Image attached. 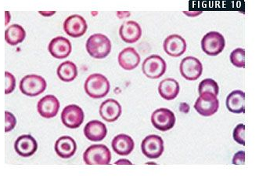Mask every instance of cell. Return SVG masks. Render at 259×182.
Returning a JSON list of instances; mask_svg holds the SVG:
<instances>
[{"instance_id":"cell-1","label":"cell","mask_w":259,"mask_h":182,"mask_svg":"<svg viewBox=\"0 0 259 182\" xmlns=\"http://www.w3.org/2000/svg\"><path fill=\"white\" fill-rule=\"evenodd\" d=\"M111 42L107 35L103 34L92 35L85 44L87 52L96 59H104L111 51Z\"/></svg>"},{"instance_id":"cell-2","label":"cell","mask_w":259,"mask_h":182,"mask_svg":"<svg viewBox=\"0 0 259 182\" xmlns=\"http://www.w3.org/2000/svg\"><path fill=\"white\" fill-rule=\"evenodd\" d=\"M85 93L92 98H102L108 94L110 91L109 81L104 75L95 73L87 79L84 85Z\"/></svg>"},{"instance_id":"cell-3","label":"cell","mask_w":259,"mask_h":182,"mask_svg":"<svg viewBox=\"0 0 259 182\" xmlns=\"http://www.w3.org/2000/svg\"><path fill=\"white\" fill-rule=\"evenodd\" d=\"M83 160L87 165H108L111 160V151L104 144H94L85 150Z\"/></svg>"},{"instance_id":"cell-4","label":"cell","mask_w":259,"mask_h":182,"mask_svg":"<svg viewBox=\"0 0 259 182\" xmlns=\"http://www.w3.org/2000/svg\"><path fill=\"white\" fill-rule=\"evenodd\" d=\"M226 47V40L218 31L207 32L201 40V48L207 55H219L223 52Z\"/></svg>"},{"instance_id":"cell-5","label":"cell","mask_w":259,"mask_h":182,"mask_svg":"<svg viewBox=\"0 0 259 182\" xmlns=\"http://www.w3.org/2000/svg\"><path fill=\"white\" fill-rule=\"evenodd\" d=\"M166 68L167 64L165 61L157 54L147 57L142 64V71L144 75L151 80L161 78L165 73Z\"/></svg>"},{"instance_id":"cell-6","label":"cell","mask_w":259,"mask_h":182,"mask_svg":"<svg viewBox=\"0 0 259 182\" xmlns=\"http://www.w3.org/2000/svg\"><path fill=\"white\" fill-rule=\"evenodd\" d=\"M47 82L38 75H28L20 83V90L24 95L36 97L42 94L47 89Z\"/></svg>"},{"instance_id":"cell-7","label":"cell","mask_w":259,"mask_h":182,"mask_svg":"<svg viewBox=\"0 0 259 182\" xmlns=\"http://www.w3.org/2000/svg\"><path fill=\"white\" fill-rule=\"evenodd\" d=\"M220 101L211 93L206 92L200 94L194 104L196 111L202 117H211L218 112Z\"/></svg>"},{"instance_id":"cell-8","label":"cell","mask_w":259,"mask_h":182,"mask_svg":"<svg viewBox=\"0 0 259 182\" xmlns=\"http://www.w3.org/2000/svg\"><path fill=\"white\" fill-rule=\"evenodd\" d=\"M176 116L174 113L168 108L161 107L155 110L151 116V123L153 126L160 131H168L176 125Z\"/></svg>"},{"instance_id":"cell-9","label":"cell","mask_w":259,"mask_h":182,"mask_svg":"<svg viewBox=\"0 0 259 182\" xmlns=\"http://www.w3.org/2000/svg\"><path fill=\"white\" fill-rule=\"evenodd\" d=\"M141 150L143 154L148 159L159 158L164 153V140L155 134L147 136L142 141Z\"/></svg>"},{"instance_id":"cell-10","label":"cell","mask_w":259,"mask_h":182,"mask_svg":"<svg viewBox=\"0 0 259 182\" xmlns=\"http://www.w3.org/2000/svg\"><path fill=\"white\" fill-rule=\"evenodd\" d=\"M180 71L183 78L189 81H194L202 75V64L197 57L189 56L182 60Z\"/></svg>"},{"instance_id":"cell-11","label":"cell","mask_w":259,"mask_h":182,"mask_svg":"<svg viewBox=\"0 0 259 182\" xmlns=\"http://www.w3.org/2000/svg\"><path fill=\"white\" fill-rule=\"evenodd\" d=\"M84 113L81 107L76 104L66 106L61 113L63 124L69 129H77L84 121Z\"/></svg>"},{"instance_id":"cell-12","label":"cell","mask_w":259,"mask_h":182,"mask_svg":"<svg viewBox=\"0 0 259 182\" xmlns=\"http://www.w3.org/2000/svg\"><path fill=\"white\" fill-rule=\"evenodd\" d=\"M88 25L85 18L78 14L70 16L64 21V30L72 38H79L85 35Z\"/></svg>"},{"instance_id":"cell-13","label":"cell","mask_w":259,"mask_h":182,"mask_svg":"<svg viewBox=\"0 0 259 182\" xmlns=\"http://www.w3.org/2000/svg\"><path fill=\"white\" fill-rule=\"evenodd\" d=\"M48 51L57 59H64L71 54L72 51L69 40L63 37H57L50 41Z\"/></svg>"},{"instance_id":"cell-14","label":"cell","mask_w":259,"mask_h":182,"mask_svg":"<svg viewBox=\"0 0 259 182\" xmlns=\"http://www.w3.org/2000/svg\"><path fill=\"white\" fill-rule=\"evenodd\" d=\"M187 42L180 35H169L164 40L163 48L164 52L172 57H179L187 51Z\"/></svg>"},{"instance_id":"cell-15","label":"cell","mask_w":259,"mask_h":182,"mask_svg":"<svg viewBox=\"0 0 259 182\" xmlns=\"http://www.w3.org/2000/svg\"><path fill=\"white\" fill-rule=\"evenodd\" d=\"M60 108L58 99L54 95H47L40 100L37 105L38 113L46 119L54 118L57 116Z\"/></svg>"},{"instance_id":"cell-16","label":"cell","mask_w":259,"mask_h":182,"mask_svg":"<svg viewBox=\"0 0 259 182\" xmlns=\"http://www.w3.org/2000/svg\"><path fill=\"white\" fill-rule=\"evenodd\" d=\"M16 153L22 157H30L36 153L38 143L34 137L29 134L21 135L14 143Z\"/></svg>"},{"instance_id":"cell-17","label":"cell","mask_w":259,"mask_h":182,"mask_svg":"<svg viewBox=\"0 0 259 182\" xmlns=\"http://www.w3.org/2000/svg\"><path fill=\"white\" fill-rule=\"evenodd\" d=\"M119 35L121 40L127 44H135L141 38L142 28L138 23L128 21L120 27Z\"/></svg>"},{"instance_id":"cell-18","label":"cell","mask_w":259,"mask_h":182,"mask_svg":"<svg viewBox=\"0 0 259 182\" xmlns=\"http://www.w3.org/2000/svg\"><path fill=\"white\" fill-rule=\"evenodd\" d=\"M121 112L122 110L121 104L114 99H108L104 101L100 107V117L108 123H113L118 120L121 117Z\"/></svg>"},{"instance_id":"cell-19","label":"cell","mask_w":259,"mask_h":182,"mask_svg":"<svg viewBox=\"0 0 259 182\" xmlns=\"http://www.w3.org/2000/svg\"><path fill=\"white\" fill-rule=\"evenodd\" d=\"M141 58L133 47H127L120 52L118 55V63L123 69L130 71L135 69L140 64Z\"/></svg>"},{"instance_id":"cell-20","label":"cell","mask_w":259,"mask_h":182,"mask_svg":"<svg viewBox=\"0 0 259 182\" xmlns=\"http://www.w3.org/2000/svg\"><path fill=\"white\" fill-rule=\"evenodd\" d=\"M107 134V127L99 120L89 122L84 128V134L90 141H101L105 138Z\"/></svg>"},{"instance_id":"cell-21","label":"cell","mask_w":259,"mask_h":182,"mask_svg":"<svg viewBox=\"0 0 259 182\" xmlns=\"http://www.w3.org/2000/svg\"><path fill=\"white\" fill-rule=\"evenodd\" d=\"M54 148L56 153L61 158L69 159L76 153L77 144L72 137L63 136L56 141Z\"/></svg>"},{"instance_id":"cell-22","label":"cell","mask_w":259,"mask_h":182,"mask_svg":"<svg viewBox=\"0 0 259 182\" xmlns=\"http://www.w3.org/2000/svg\"><path fill=\"white\" fill-rule=\"evenodd\" d=\"M114 153L120 156H128L134 150L135 143L130 136L127 134H118L113 139L111 143Z\"/></svg>"},{"instance_id":"cell-23","label":"cell","mask_w":259,"mask_h":182,"mask_svg":"<svg viewBox=\"0 0 259 182\" xmlns=\"http://www.w3.org/2000/svg\"><path fill=\"white\" fill-rule=\"evenodd\" d=\"M227 110L230 113L240 114L245 112V94L241 90L232 91L227 98Z\"/></svg>"},{"instance_id":"cell-24","label":"cell","mask_w":259,"mask_h":182,"mask_svg":"<svg viewBox=\"0 0 259 182\" xmlns=\"http://www.w3.org/2000/svg\"><path fill=\"white\" fill-rule=\"evenodd\" d=\"M180 84L172 78L163 80L158 86V92L164 100L172 101L177 98L180 93Z\"/></svg>"},{"instance_id":"cell-25","label":"cell","mask_w":259,"mask_h":182,"mask_svg":"<svg viewBox=\"0 0 259 182\" xmlns=\"http://www.w3.org/2000/svg\"><path fill=\"white\" fill-rule=\"evenodd\" d=\"M26 37V32L22 26L18 24L11 25L5 31V40L7 44L16 46L21 44Z\"/></svg>"},{"instance_id":"cell-26","label":"cell","mask_w":259,"mask_h":182,"mask_svg":"<svg viewBox=\"0 0 259 182\" xmlns=\"http://www.w3.org/2000/svg\"><path fill=\"white\" fill-rule=\"evenodd\" d=\"M57 73L60 80L68 83L75 80L78 77V68L72 61H67L60 64Z\"/></svg>"},{"instance_id":"cell-27","label":"cell","mask_w":259,"mask_h":182,"mask_svg":"<svg viewBox=\"0 0 259 182\" xmlns=\"http://www.w3.org/2000/svg\"><path fill=\"white\" fill-rule=\"evenodd\" d=\"M206 92L211 93L216 97L219 95L220 87H219L218 84L212 79H206V80L200 82V84H199V94L200 95L203 93Z\"/></svg>"},{"instance_id":"cell-28","label":"cell","mask_w":259,"mask_h":182,"mask_svg":"<svg viewBox=\"0 0 259 182\" xmlns=\"http://www.w3.org/2000/svg\"><path fill=\"white\" fill-rule=\"evenodd\" d=\"M230 61L237 68L245 67V51L243 48L235 49L230 54Z\"/></svg>"},{"instance_id":"cell-29","label":"cell","mask_w":259,"mask_h":182,"mask_svg":"<svg viewBox=\"0 0 259 182\" xmlns=\"http://www.w3.org/2000/svg\"><path fill=\"white\" fill-rule=\"evenodd\" d=\"M245 126L243 123L238 124L233 130V137L236 142L242 145H245Z\"/></svg>"},{"instance_id":"cell-30","label":"cell","mask_w":259,"mask_h":182,"mask_svg":"<svg viewBox=\"0 0 259 182\" xmlns=\"http://www.w3.org/2000/svg\"><path fill=\"white\" fill-rule=\"evenodd\" d=\"M5 77H6V89H5V94H9L11 93H12L14 91V89H15L16 87V80L14 78V76L9 71H6L5 72Z\"/></svg>"},{"instance_id":"cell-31","label":"cell","mask_w":259,"mask_h":182,"mask_svg":"<svg viewBox=\"0 0 259 182\" xmlns=\"http://www.w3.org/2000/svg\"><path fill=\"white\" fill-rule=\"evenodd\" d=\"M5 120H6V127L5 131L10 132L14 130L15 127L17 120H16L15 117L12 113L10 112H6L5 113Z\"/></svg>"},{"instance_id":"cell-32","label":"cell","mask_w":259,"mask_h":182,"mask_svg":"<svg viewBox=\"0 0 259 182\" xmlns=\"http://www.w3.org/2000/svg\"><path fill=\"white\" fill-rule=\"evenodd\" d=\"M245 163V153L240 151L233 156V163L234 165H243Z\"/></svg>"},{"instance_id":"cell-33","label":"cell","mask_w":259,"mask_h":182,"mask_svg":"<svg viewBox=\"0 0 259 182\" xmlns=\"http://www.w3.org/2000/svg\"><path fill=\"white\" fill-rule=\"evenodd\" d=\"M180 111L185 113H188L190 111V106L186 103H182L181 105H180Z\"/></svg>"},{"instance_id":"cell-34","label":"cell","mask_w":259,"mask_h":182,"mask_svg":"<svg viewBox=\"0 0 259 182\" xmlns=\"http://www.w3.org/2000/svg\"><path fill=\"white\" fill-rule=\"evenodd\" d=\"M116 164H133L131 162L128 161V160H124V159H121V160H119V161L116 162Z\"/></svg>"},{"instance_id":"cell-35","label":"cell","mask_w":259,"mask_h":182,"mask_svg":"<svg viewBox=\"0 0 259 182\" xmlns=\"http://www.w3.org/2000/svg\"><path fill=\"white\" fill-rule=\"evenodd\" d=\"M55 13V11H53V12H39V14L44 15V17H50V16L54 15Z\"/></svg>"}]
</instances>
